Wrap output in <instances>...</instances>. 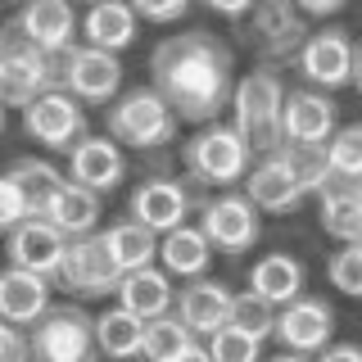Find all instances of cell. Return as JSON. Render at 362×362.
Here are the masks:
<instances>
[{
    "label": "cell",
    "instance_id": "obj_16",
    "mask_svg": "<svg viewBox=\"0 0 362 362\" xmlns=\"http://www.w3.org/2000/svg\"><path fill=\"white\" fill-rule=\"evenodd\" d=\"M190 209H199V195H195V190H186L173 177H145L141 186L127 195V213H132L136 222L154 226L158 235L173 231V226H181V222L190 218Z\"/></svg>",
    "mask_w": 362,
    "mask_h": 362
},
{
    "label": "cell",
    "instance_id": "obj_43",
    "mask_svg": "<svg viewBox=\"0 0 362 362\" xmlns=\"http://www.w3.org/2000/svg\"><path fill=\"white\" fill-rule=\"evenodd\" d=\"M5 113H9V105H5V100H0V132H5Z\"/></svg>",
    "mask_w": 362,
    "mask_h": 362
},
{
    "label": "cell",
    "instance_id": "obj_26",
    "mask_svg": "<svg viewBox=\"0 0 362 362\" xmlns=\"http://www.w3.org/2000/svg\"><path fill=\"white\" fill-rule=\"evenodd\" d=\"M213 240L204 235L199 222H181L173 231L158 235V263L173 272L177 281H190V276H204V272L213 267Z\"/></svg>",
    "mask_w": 362,
    "mask_h": 362
},
{
    "label": "cell",
    "instance_id": "obj_18",
    "mask_svg": "<svg viewBox=\"0 0 362 362\" xmlns=\"http://www.w3.org/2000/svg\"><path fill=\"white\" fill-rule=\"evenodd\" d=\"M5 249H9V263L32 267V272L54 281L59 276V263H64V249H68V235L45 218H28L5 235Z\"/></svg>",
    "mask_w": 362,
    "mask_h": 362
},
{
    "label": "cell",
    "instance_id": "obj_1",
    "mask_svg": "<svg viewBox=\"0 0 362 362\" xmlns=\"http://www.w3.org/2000/svg\"><path fill=\"white\" fill-rule=\"evenodd\" d=\"M150 86L177 109L181 122L222 118L235 90V50L204 28L163 37L150 50Z\"/></svg>",
    "mask_w": 362,
    "mask_h": 362
},
{
    "label": "cell",
    "instance_id": "obj_3",
    "mask_svg": "<svg viewBox=\"0 0 362 362\" xmlns=\"http://www.w3.org/2000/svg\"><path fill=\"white\" fill-rule=\"evenodd\" d=\"M181 158H186V173L190 181L209 190H226V186H240L245 173L254 168V150L240 132H235L231 118H209L195 122V136L181 145Z\"/></svg>",
    "mask_w": 362,
    "mask_h": 362
},
{
    "label": "cell",
    "instance_id": "obj_10",
    "mask_svg": "<svg viewBox=\"0 0 362 362\" xmlns=\"http://www.w3.org/2000/svg\"><path fill=\"white\" fill-rule=\"evenodd\" d=\"M335 335V308L322 299V294H294L290 303L276 308V331L272 339L281 344V358H308L322 354Z\"/></svg>",
    "mask_w": 362,
    "mask_h": 362
},
{
    "label": "cell",
    "instance_id": "obj_21",
    "mask_svg": "<svg viewBox=\"0 0 362 362\" xmlns=\"http://www.w3.org/2000/svg\"><path fill=\"white\" fill-rule=\"evenodd\" d=\"M50 290H54V281L32 272V267H18V263L0 267V317L28 331L50 308Z\"/></svg>",
    "mask_w": 362,
    "mask_h": 362
},
{
    "label": "cell",
    "instance_id": "obj_6",
    "mask_svg": "<svg viewBox=\"0 0 362 362\" xmlns=\"http://www.w3.org/2000/svg\"><path fill=\"white\" fill-rule=\"evenodd\" d=\"M199 226H204V235L213 240L218 254L240 258L258 245V235H263V209L245 195V186L240 190L226 186L218 195L199 199Z\"/></svg>",
    "mask_w": 362,
    "mask_h": 362
},
{
    "label": "cell",
    "instance_id": "obj_13",
    "mask_svg": "<svg viewBox=\"0 0 362 362\" xmlns=\"http://www.w3.org/2000/svg\"><path fill=\"white\" fill-rule=\"evenodd\" d=\"M64 90H73L82 105H109L122 90V59L118 50H100V45H68L64 59Z\"/></svg>",
    "mask_w": 362,
    "mask_h": 362
},
{
    "label": "cell",
    "instance_id": "obj_12",
    "mask_svg": "<svg viewBox=\"0 0 362 362\" xmlns=\"http://www.w3.org/2000/svg\"><path fill=\"white\" fill-rule=\"evenodd\" d=\"M354 37L344 28H322V32H308V41L299 45L294 54V68L308 86H322V90H344L354 86Z\"/></svg>",
    "mask_w": 362,
    "mask_h": 362
},
{
    "label": "cell",
    "instance_id": "obj_15",
    "mask_svg": "<svg viewBox=\"0 0 362 362\" xmlns=\"http://www.w3.org/2000/svg\"><path fill=\"white\" fill-rule=\"evenodd\" d=\"M240 186H245V195L254 199L263 213H294L303 199H308L281 145H276V150H267V154H254V168L245 173Z\"/></svg>",
    "mask_w": 362,
    "mask_h": 362
},
{
    "label": "cell",
    "instance_id": "obj_40",
    "mask_svg": "<svg viewBox=\"0 0 362 362\" xmlns=\"http://www.w3.org/2000/svg\"><path fill=\"white\" fill-rule=\"evenodd\" d=\"M294 5H299L308 18H331V14H339V9L349 5V0H294Z\"/></svg>",
    "mask_w": 362,
    "mask_h": 362
},
{
    "label": "cell",
    "instance_id": "obj_5",
    "mask_svg": "<svg viewBox=\"0 0 362 362\" xmlns=\"http://www.w3.org/2000/svg\"><path fill=\"white\" fill-rule=\"evenodd\" d=\"M28 344L32 358L41 362H86L95 349V317L77 303H50L37 322L28 326Z\"/></svg>",
    "mask_w": 362,
    "mask_h": 362
},
{
    "label": "cell",
    "instance_id": "obj_39",
    "mask_svg": "<svg viewBox=\"0 0 362 362\" xmlns=\"http://www.w3.org/2000/svg\"><path fill=\"white\" fill-rule=\"evenodd\" d=\"M204 5H209L213 14H222V18H235V23H240L249 9H254V0H204Z\"/></svg>",
    "mask_w": 362,
    "mask_h": 362
},
{
    "label": "cell",
    "instance_id": "obj_19",
    "mask_svg": "<svg viewBox=\"0 0 362 362\" xmlns=\"http://www.w3.org/2000/svg\"><path fill=\"white\" fill-rule=\"evenodd\" d=\"M100 199H105L100 190H90V186H82V181H73L64 173V181L45 195L41 218L54 222L68 240H73V235H90V231H100V209H105Z\"/></svg>",
    "mask_w": 362,
    "mask_h": 362
},
{
    "label": "cell",
    "instance_id": "obj_22",
    "mask_svg": "<svg viewBox=\"0 0 362 362\" xmlns=\"http://www.w3.org/2000/svg\"><path fill=\"white\" fill-rule=\"evenodd\" d=\"M173 313H177L199 339H209V335L226 322V317H231V286L213 281L209 272H204V276H190L186 286L177 290V308H173Z\"/></svg>",
    "mask_w": 362,
    "mask_h": 362
},
{
    "label": "cell",
    "instance_id": "obj_36",
    "mask_svg": "<svg viewBox=\"0 0 362 362\" xmlns=\"http://www.w3.org/2000/svg\"><path fill=\"white\" fill-rule=\"evenodd\" d=\"M326 281L349 299H362V240H344L335 249L331 263H326Z\"/></svg>",
    "mask_w": 362,
    "mask_h": 362
},
{
    "label": "cell",
    "instance_id": "obj_27",
    "mask_svg": "<svg viewBox=\"0 0 362 362\" xmlns=\"http://www.w3.org/2000/svg\"><path fill=\"white\" fill-rule=\"evenodd\" d=\"M141 358H150V362H186V358H209V349L199 344V335L190 331L177 313H163V317H150V322H145Z\"/></svg>",
    "mask_w": 362,
    "mask_h": 362
},
{
    "label": "cell",
    "instance_id": "obj_7",
    "mask_svg": "<svg viewBox=\"0 0 362 362\" xmlns=\"http://www.w3.org/2000/svg\"><path fill=\"white\" fill-rule=\"evenodd\" d=\"M245 37L254 45V54L263 64H286L299 54V45L308 41V14L294 0H254V9L245 14Z\"/></svg>",
    "mask_w": 362,
    "mask_h": 362
},
{
    "label": "cell",
    "instance_id": "obj_32",
    "mask_svg": "<svg viewBox=\"0 0 362 362\" xmlns=\"http://www.w3.org/2000/svg\"><path fill=\"white\" fill-rule=\"evenodd\" d=\"M226 322H235L240 331L258 335V339H272V331H276V303L263 299L258 290L231 294V317H226Z\"/></svg>",
    "mask_w": 362,
    "mask_h": 362
},
{
    "label": "cell",
    "instance_id": "obj_41",
    "mask_svg": "<svg viewBox=\"0 0 362 362\" xmlns=\"http://www.w3.org/2000/svg\"><path fill=\"white\" fill-rule=\"evenodd\" d=\"M322 358L326 362H362V344H335L331 339V344L322 349Z\"/></svg>",
    "mask_w": 362,
    "mask_h": 362
},
{
    "label": "cell",
    "instance_id": "obj_8",
    "mask_svg": "<svg viewBox=\"0 0 362 362\" xmlns=\"http://www.w3.org/2000/svg\"><path fill=\"white\" fill-rule=\"evenodd\" d=\"M50 50L28 41L18 28L0 32V100L9 109H28L41 90H50Z\"/></svg>",
    "mask_w": 362,
    "mask_h": 362
},
{
    "label": "cell",
    "instance_id": "obj_23",
    "mask_svg": "<svg viewBox=\"0 0 362 362\" xmlns=\"http://www.w3.org/2000/svg\"><path fill=\"white\" fill-rule=\"evenodd\" d=\"M113 299H118L122 308H132L136 317H145V322H150V317L173 313V308H177L173 272H168V267H154V263L122 272V276H118V290H113Z\"/></svg>",
    "mask_w": 362,
    "mask_h": 362
},
{
    "label": "cell",
    "instance_id": "obj_2",
    "mask_svg": "<svg viewBox=\"0 0 362 362\" xmlns=\"http://www.w3.org/2000/svg\"><path fill=\"white\" fill-rule=\"evenodd\" d=\"M105 132L122 145V150L158 154V150H168V145L177 141L181 118L154 86H132V90H118V95L109 100Z\"/></svg>",
    "mask_w": 362,
    "mask_h": 362
},
{
    "label": "cell",
    "instance_id": "obj_35",
    "mask_svg": "<svg viewBox=\"0 0 362 362\" xmlns=\"http://www.w3.org/2000/svg\"><path fill=\"white\" fill-rule=\"evenodd\" d=\"M37 218V204H32V190L18 181L14 168H5L0 173V235H9L18 222Z\"/></svg>",
    "mask_w": 362,
    "mask_h": 362
},
{
    "label": "cell",
    "instance_id": "obj_42",
    "mask_svg": "<svg viewBox=\"0 0 362 362\" xmlns=\"http://www.w3.org/2000/svg\"><path fill=\"white\" fill-rule=\"evenodd\" d=\"M354 86H358V95H362V45L354 50Z\"/></svg>",
    "mask_w": 362,
    "mask_h": 362
},
{
    "label": "cell",
    "instance_id": "obj_9",
    "mask_svg": "<svg viewBox=\"0 0 362 362\" xmlns=\"http://www.w3.org/2000/svg\"><path fill=\"white\" fill-rule=\"evenodd\" d=\"M23 132H28V141H37L41 150L68 154L86 136V109H82V100H77L73 90L50 86L23 109Z\"/></svg>",
    "mask_w": 362,
    "mask_h": 362
},
{
    "label": "cell",
    "instance_id": "obj_38",
    "mask_svg": "<svg viewBox=\"0 0 362 362\" xmlns=\"http://www.w3.org/2000/svg\"><path fill=\"white\" fill-rule=\"evenodd\" d=\"M23 358H32V344H28V331L14 322H5L0 317V362H23Z\"/></svg>",
    "mask_w": 362,
    "mask_h": 362
},
{
    "label": "cell",
    "instance_id": "obj_29",
    "mask_svg": "<svg viewBox=\"0 0 362 362\" xmlns=\"http://www.w3.org/2000/svg\"><path fill=\"white\" fill-rule=\"evenodd\" d=\"M100 235H105V249L109 258L118 263V272H132V267H145L158 258V231L145 222H136L132 213L127 218H118L113 226H100Z\"/></svg>",
    "mask_w": 362,
    "mask_h": 362
},
{
    "label": "cell",
    "instance_id": "obj_28",
    "mask_svg": "<svg viewBox=\"0 0 362 362\" xmlns=\"http://www.w3.org/2000/svg\"><path fill=\"white\" fill-rule=\"evenodd\" d=\"M249 290H258L263 299H272L281 308V303H290L294 294L308 290V267H303L294 254H263L254 267H249Z\"/></svg>",
    "mask_w": 362,
    "mask_h": 362
},
{
    "label": "cell",
    "instance_id": "obj_34",
    "mask_svg": "<svg viewBox=\"0 0 362 362\" xmlns=\"http://www.w3.org/2000/svg\"><path fill=\"white\" fill-rule=\"evenodd\" d=\"M326 158L335 177H362V122H339L326 141Z\"/></svg>",
    "mask_w": 362,
    "mask_h": 362
},
{
    "label": "cell",
    "instance_id": "obj_37",
    "mask_svg": "<svg viewBox=\"0 0 362 362\" xmlns=\"http://www.w3.org/2000/svg\"><path fill=\"white\" fill-rule=\"evenodd\" d=\"M195 0H132V9L141 14V23H177L186 18V9Z\"/></svg>",
    "mask_w": 362,
    "mask_h": 362
},
{
    "label": "cell",
    "instance_id": "obj_14",
    "mask_svg": "<svg viewBox=\"0 0 362 362\" xmlns=\"http://www.w3.org/2000/svg\"><path fill=\"white\" fill-rule=\"evenodd\" d=\"M339 127V105L335 90L322 86H294L286 90V109H281V132L290 145H326L331 132Z\"/></svg>",
    "mask_w": 362,
    "mask_h": 362
},
{
    "label": "cell",
    "instance_id": "obj_45",
    "mask_svg": "<svg viewBox=\"0 0 362 362\" xmlns=\"http://www.w3.org/2000/svg\"><path fill=\"white\" fill-rule=\"evenodd\" d=\"M82 5H90V0H82Z\"/></svg>",
    "mask_w": 362,
    "mask_h": 362
},
{
    "label": "cell",
    "instance_id": "obj_30",
    "mask_svg": "<svg viewBox=\"0 0 362 362\" xmlns=\"http://www.w3.org/2000/svg\"><path fill=\"white\" fill-rule=\"evenodd\" d=\"M145 339V317H136L132 308L113 303V308L95 313V349L105 358H136Z\"/></svg>",
    "mask_w": 362,
    "mask_h": 362
},
{
    "label": "cell",
    "instance_id": "obj_25",
    "mask_svg": "<svg viewBox=\"0 0 362 362\" xmlns=\"http://www.w3.org/2000/svg\"><path fill=\"white\" fill-rule=\"evenodd\" d=\"M141 32V14L132 9V0H90L82 14V41L100 45V50H127Z\"/></svg>",
    "mask_w": 362,
    "mask_h": 362
},
{
    "label": "cell",
    "instance_id": "obj_33",
    "mask_svg": "<svg viewBox=\"0 0 362 362\" xmlns=\"http://www.w3.org/2000/svg\"><path fill=\"white\" fill-rule=\"evenodd\" d=\"M281 150H286L294 177H299L303 195H317V190L331 181V158H326V145H290L281 141Z\"/></svg>",
    "mask_w": 362,
    "mask_h": 362
},
{
    "label": "cell",
    "instance_id": "obj_24",
    "mask_svg": "<svg viewBox=\"0 0 362 362\" xmlns=\"http://www.w3.org/2000/svg\"><path fill=\"white\" fill-rule=\"evenodd\" d=\"M14 28L28 41H37L41 50H59V45L77 41V28H82V23H77L73 0H23Z\"/></svg>",
    "mask_w": 362,
    "mask_h": 362
},
{
    "label": "cell",
    "instance_id": "obj_4",
    "mask_svg": "<svg viewBox=\"0 0 362 362\" xmlns=\"http://www.w3.org/2000/svg\"><path fill=\"white\" fill-rule=\"evenodd\" d=\"M281 109H286V82H281L276 64H258L254 73L235 77L231 122L249 141L254 154H267L286 141V132H281Z\"/></svg>",
    "mask_w": 362,
    "mask_h": 362
},
{
    "label": "cell",
    "instance_id": "obj_20",
    "mask_svg": "<svg viewBox=\"0 0 362 362\" xmlns=\"http://www.w3.org/2000/svg\"><path fill=\"white\" fill-rule=\"evenodd\" d=\"M317 222L331 240H362V177H335L317 190Z\"/></svg>",
    "mask_w": 362,
    "mask_h": 362
},
{
    "label": "cell",
    "instance_id": "obj_11",
    "mask_svg": "<svg viewBox=\"0 0 362 362\" xmlns=\"http://www.w3.org/2000/svg\"><path fill=\"white\" fill-rule=\"evenodd\" d=\"M118 263L109 258L105 235L90 231V235H73L64 249V263H59V286L73 294V299H109L118 290Z\"/></svg>",
    "mask_w": 362,
    "mask_h": 362
},
{
    "label": "cell",
    "instance_id": "obj_31",
    "mask_svg": "<svg viewBox=\"0 0 362 362\" xmlns=\"http://www.w3.org/2000/svg\"><path fill=\"white\" fill-rule=\"evenodd\" d=\"M263 344H267V339H258V335L240 331L235 322H222L218 331L204 339V349H209V358H213V362H254L258 354H263Z\"/></svg>",
    "mask_w": 362,
    "mask_h": 362
},
{
    "label": "cell",
    "instance_id": "obj_17",
    "mask_svg": "<svg viewBox=\"0 0 362 362\" xmlns=\"http://www.w3.org/2000/svg\"><path fill=\"white\" fill-rule=\"evenodd\" d=\"M73 181L100 190V195H113V190L127 181V154L113 136H82V141L68 150V168H64Z\"/></svg>",
    "mask_w": 362,
    "mask_h": 362
},
{
    "label": "cell",
    "instance_id": "obj_44",
    "mask_svg": "<svg viewBox=\"0 0 362 362\" xmlns=\"http://www.w3.org/2000/svg\"><path fill=\"white\" fill-rule=\"evenodd\" d=\"M0 5H23V0H0Z\"/></svg>",
    "mask_w": 362,
    "mask_h": 362
}]
</instances>
